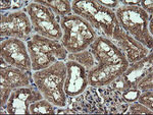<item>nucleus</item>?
Segmentation results:
<instances>
[{"instance_id": "obj_6", "label": "nucleus", "mask_w": 153, "mask_h": 115, "mask_svg": "<svg viewBox=\"0 0 153 115\" xmlns=\"http://www.w3.org/2000/svg\"><path fill=\"white\" fill-rule=\"evenodd\" d=\"M24 10L28 13L33 26L34 34L60 41L62 37L60 18L55 15L51 9L33 1L30 2Z\"/></svg>"}, {"instance_id": "obj_13", "label": "nucleus", "mask_w": 153, "mask_h": 115, "mask_svg": "<svg viewBox=\"0 0 153 115\" xmlns=\"http://www.w3.org/2000/svg\"><path fill=\"white\" fill-rule=\"evenodd\" d=\"M66 79L65 83V92L68 97H76L85 92L89 87L88 70L73 60H66Z\"/></svg>"}, {"instance_id": "obj_21", "label": "nucleus", "mask_w": 153, "mask_h": 115, "mask_svg": "<svg viewBox=\"0 0 153 115\" xmlns=\"http://www.w3.org/2000/svg\"><path fill=\"white\" fill-rule=\"evenodd\" d=\"M141 93L142 92L140 91V90H138L137 88H131V89L127 90V91H125L124 93H122L120 97L123 102L130 104V103H133V102L138 101V98H139Z\"/></svg>"}, {"instance_id": "obj_2", "label": "nucleus", "mask_w": 153, "mask_h": 115, "mask_svg": "<svg viewBox=\"0 0 153 115\" xmlns=\"http://www.w3.org/2000/svg\"><path fill=\"white\" fill-rule=\"evenodd\" d=\"M71 10L76 15L87 21L98 36L110 39L117 24L115 11L103 6L98 0H73Z\"/></svg>"}, {"instance_id": "obj_23", "label": "nucleus", "mask_w": 153, "mask_h": 115, "mask_svg": "<svg viewBox=\"0 0 153 115\" xmlns=\"http://www.w3.org/2000/svg\"><path fill=\"white\" fill-rule=\"evenodd\" d=\"M138 102L153 111V92L152 91L142 92L140 94L139 98H138Z\"/></svg>"}, {"instance_id": "obj_16", "label": "nucleus", "mask_w": 153, "mask_h": 115, "mask_svg": "<svg viewBox=\"0 0 153 115\" xmlns=\"http://www.w3.org/2000/svg\"><path fill=\"white\" fill-rule=\"evenodd\" d=\"M34 2L48 7L55 13V15H57L60 18L73 13L71 1H68V0H51V1H49V0H35Z\"/></svg>"}, {"instance_id": "obj_5", "label": "nucleus", "mask_w": 153, "mask_h": 115, "mask_svg": "<svg viewBox=\"0 0 153 115\" xmlns=\"http://www.w3.org/2000/svg\"><path fill=\"white\" fill-rule=\"evenodd\" d=\"M114 11L120 28L146 48L152 50L153 36L150 35L148 30L149 14L140 6L120 5Z\"/></svg>"}, {"instance_id": "obj_14", "label": "nucleus", "mask_w": 153, "mask_h": 115, "mask_svg": "<svg viewBox=\"0 0 153 115\" xmlns=\"http://www.w3.org/2000/svg\"><path fill=\"white\" fill-rule=\"evenodd\" d=\"M129 65H120V66H101L96 63L88 72L89 86L94 88L104 87L112 83L115 79L123 74Z\"/></svg>"}, {"instance_id": "obj_20", "label": "nucleus", "mask_w": 153, "mask_h": 115, "mask_svg": "<svg viewBox=\"0 0 153 115\" xmlns=\"http://www.w3.org/2000/svg\"><path fill=\"white\" fill-rule=\"evenodd\" d=\"M136 88L141 92L153 91V72L147 73L142 80H140L136 85Z\"/></svg>"}, {"instance_id": "obj_15", "label": "nucleus", "mask_w": 153, "mask_h": 115, "mask_svg": "<svg viewBox=\"0 0 153 115\" xmlns=\"http://www.w3.org/2000/svg\"><path fill=\"white\" fill-rule=\"evenodd\" d=\"M153 54L152 50L148 53L147 56L141 60L130 63L126 72L123 73L124 79L127 80L132 87L136 88V85L140 80H142L147 73L152 72L153 68Z\"/></svg>"}, {"instance_id": "obj_26", "label": "nucleus", "mask_w": 153, "mask_h": 115, "mask_svg": "<svg viewBox=\"0 0 153 115\" xmlns=\"http://www.w3.org/2000/svg\"><path fill=\"white\" fill-rule=\"evenodd\" d=\"M148 30H149L150 35L153 36V16H149V23H148Z\"/></svg>"}, {"instance_id": "obj_11", "label": "nucleus", "mask_w": 153, "mask_h": 115, "mask_svg": "<svg viewBox=\"0 0 153 115\" xmlns=\"http://www.w3.org/2000/svg\"><path fill=\"white\" fill-rule=\"evenodd\" d=\"M43 98L35 84L14 89L10 93L6 105L1 108V113L30 114V105Z\"/></svg>"}, {"instance_id": "obj_8", "label": "nucleus", "mask_w": 153, "mask_h": 115, "mask_svg": "<svg viewBox=\"0 0 153 115\" xmlns=\"http://www.w3.org/2000/svg\"><path fill=\"white\" fill-rule=\"evenodd\" d=\"M34 84L32 70H24L21 68L7 65L0 69V107L6 105L10 93L14 89L29 87Z\"/></svg>"}, {"instance_id": "obj_9", "label": "nucleus", "mask_w": 153, "mask_h": 115, "mask_svg": "<svg viewBox=\"0 0 153 115\" xmlns=\"http://www.w3.org/2000/svg\"><path fill=\"white\" fill-rule=\"evenodd\" d=\"M89 49L94 55L98 65L101 66H120L129 65L127 58L120 48L110 39L97 36Z\"/></svg>"}, {"instance_id": "obj_17", "label": "nucleus", "mask_w": 153, "mask_h": 115, "mask_svg": "<svg viewBox=\"0 0 153 115\" xmlns=\"http://www.w3.org/2000/svg\"><path fill=\"white\" fill-rule=\"evenodd\" d=\"M66 60L76 61L79 64H81L82 66L85 67L88 72L92 67H94L96 63H97L94 58V55H93V53L91 52V50L89 48L78 53H68Z\"/></svg>"}, {"instance_id": "obj_24", "label": "nucleus", "mask_w": 153, "mask_h": 115, "mask_svg": "<svg viewBox=\"0 0 153 115\" xmlns=\"http://www.w3.org/2000/svg\"><path fill=\"white\" fill-rule=\"evenodd\" d=\"M140 7L149 15H152L153 13V1L151 0H142L140 2Z\"/></svg>"}, {"instance_id": "obj_25", "label": "nucleus", "mask_w": 153, "mask_h": 115, "mask_svg": "<svg viewBox=\"0 0 153 115\" xmlns=\"http://www.w3.org/2000/svg\"><path fill=\"white\" fill-rule=\"evenodd\" d=\"M98 1L103 6L107 7L109 9H112V10H115V9H117L120 6V1H115V0H98Z\"/></svg>"}, {"instance_id": "obj_1", "label": "nucleus", "mask_w": 153, "mask_h": 115, "mask_svg": "<svg viewBox=\"0 0 153 115\" xmlns=\"http://www.w3.org/2000/svg\"><path fill=\"white\" fill-rule=\"evenodd\" d=\"M66 79L65 61H56L47 68L33 72L34 84L43 95L56 107L68 106V96L65 92Z\"/></svg>"}, {"instance_id": "obj_10", "label": "nucleus", "mask_w": 153, "mask_h": 115, "mask_svg": "<svg viewBox=\"0 0 153 115\" xmlns=\"http://www.w3.org/2000/svg\"><path fill=\"white\" fill-rule=\"evenodd\" d=\"M0 59L10 65L24 70H32V63L27 44L16 38L1 39L0 44Z\"/></svg>"}, {"instance_id": "obj_4", "label": "nucleus", "mask_w": 153, "mask_h": 115, "mask_svg": "<svg viewBox=\"0 0 153 115\" xmlns=\"http://www.w3.org/2000/svg\"><path fill=\"white\" fill-rule=\"evenodd\" d=\"M26 44L33 72L47 68L56 61H66L68 59V52L58 40L33 34L26 41Z\"/></svg>"}, {"instance_id": "obj_18", "label": "nucleus", "mask_w": 153, "mask_h": 115, "mask_svg": "<svg viewBox=\"0 0 153 115\" xmlns=\"http://www.w3.org/2000/svg\"><path fill=\"white\" fill-rule=\"evenodd\" d=\"M57 107L46 99H41L30 105V114H55Z\"/></svg>"}, {"instance_id": "obj_3", "label": "nucleus", "mask_w": 153, "mask_h": 115, "mask_svg": "<svg viewBox=\"0 0 153 115\" xmlns=\"http://www.w3.org/2000/svg\"><path fill=\"white\" fill-rule=\"evenodd\" d=\"M62 37L60 42L68 53H78L90 47L98 34L81 16L71 13L60 18Z\"/></svg>"}, {"instance_id": "obj_22", "label": "nucleus", "mask_w": 153, "mask_h": 115, "mask_svg": "<svg viewBox=\"0 0 153 115\" xmlns=\"http://www.w3.org/2000/svg\"><path fill=\"white\" fill-rule=\"evenodd\" d=\"M126 114H152V110L148 109L144 105L140 104L138 101L129 104L128 111Z\"/></svg>"}, {"instance_id": "obj_12", "label": "nucleus", "mask_w": 153, "mask_h": 115, "mask_svg": "<svg viewBox=\"0 0 153 115\" xmlns=\"http://www.w3.org/2000/svg\"><path fill=\"white\" fill-rule=\"evenodd\" d=\"M110 40L122 50L129 64L141 60L151 51L140 42H138L132 36H130L127 32H125L118 24L113 30Z\"/></svg>"}, {"instance_id": "obj_19", "label": "nucleus", "mask_w": 153, "mask_h": 115, "mask_svg": "<svg viewBox=\"0 0 153 115\" xmlns=\"http://www.w3.org/2000/svg\"><path fill=\"white\" fill-rule=\"evenodd\" d=\"M30 2L23 0V1H3L0 2V9L1 12L5 11H16V10H23L22 8H26L29 5Z\"/></svg>"}, {"instance_id": "obj_7", "label": "nucleus", "mask_w": 153, "mask_h": 115, "mask_svg": "<svg viewBox=\"0 0 153 115\" xmlns=\"http://www.w3.org/2000/svg\"><path fill=\"white\" fill-rule=\"evenodd\" d=\"M34 34L33 26L26 11H5L1 12L0 19V37L16 38L26 42Z\"/></svg>"}]
</instances>
